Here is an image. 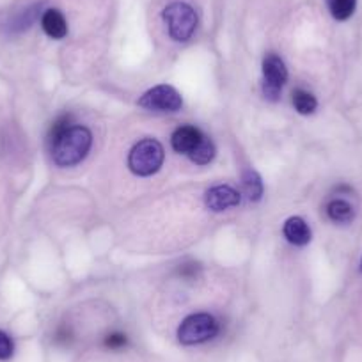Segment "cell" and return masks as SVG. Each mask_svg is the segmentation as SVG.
Returning <instances> with one entry per match:
<instances>
[{"label":"cell","instance_id":"cell-1","mask_svg":"<svg viewBox=\"0 0 362 362\" xmlns=\"http://www.w3.org/2000/svg\"><path fill=\"white\" fill-rule=\"evenodd\" d=\"M90 146H93V134L80 124H71L59 137L48 142L52 158L59 167H71L80 163L90 151Z\"/></svg>","mask_w":362,"mask_h":362},{"label":"cell","instance_id":"cell-2","mask_svg":"<svg viewBox=\"0 0 362 362\" xmlns=\"http://www.w3.org/2000/svg\"><path fill=\"white\" fill-rule=\"evenodd\" d=\"M162 18L167 25V33L177 43H185L194 36L197 29V13L187 2H170L163 8Z\"/></svg>","mask_w":362,"mask_h":362},{"label":"cell","instance_id":"cell-3","mask_svg":"<svg viewBox=\"0 0 362 362\" xmlns=\"http://www.w3.org/2000/svg\"><path fill=\"white\" fill-rule=\"evenodd\" d=\"M163 158H165L163 146L156 139L148 137L142 139L132 148L130 155H128V167L137 176L148 177L158 173Z\"/></svg>","mask_w":362,"mask_h":362},{"label":"cell","instance_id":"cell-4","mask_svg":"<svg viewBox=\"0 0 362 362\" xmlns=\"http://www.w3.org/2000/svg\"><path fill=\"white\" fill-rule=\"evenodd\" d=\"M218 322L208 313H196L187 316L177 329V341L185 346L206 343L218 334Z\"/></svg>","mask_w":362,"mask_h":362},{"label":"cell","instance_id":"cell-5","mask_svg":"<svg viewBox=\"0 0 362 362\" xmlns=\"http://www.w3.org/2000/svg\"><path fill=\"white\" fill-rule=\"evenodd\" d=\"M288 80V69L283 59L276 54H268L263 61V95L276 102L279 100L283 86Z\"/></svg>","mask_w":362,"mask_h":362},{"label":"cell","instance_id":"cell-6","mask_svg":"<svg viewBox=\"0 0 362 362\" xmlns=\"http://www.w3.org/2000/svg\"><path fill=\"white\" fill-rule=\"evenodd\" d=\"M139 105L155 112H177L183 107V98L174 87L156 86L141 96Z\"/></svg>","mask_w":362,"mask_h":362},{"label":"cell","instance_id":"cell-7","mask_svg":"<svg viewBox=\"0 0 362 362\" xmlns=\"http://www.w3.org/2000/svg\"><path fill=\"white\" fill-rule=\"evenodd\" d=\"M208 210L211 211H224L229 208H235L240 204V194L229 185H217L210 189L204 196Z\"/></svg>","mask_w":362,"mask_h":362},{"label":"cell","instance_id":"cell-8","mask_svg":"<svg viewBox=\"0 0 362 362\" xmlns=\"http://www.w3.org/2000/svg\"><path fill=\"white\" fill-rule=\"evenodd\" d=\"M204 134L196 127H180L177 130H174L173 137H170V144H173V149L176 153H181V155H190L197 149V146L203 142Z\"/></svg>","mask_w":362,"mask_h":362},{"label":"cell","instance_id":"cell-9","mask_svg":"<svg viewBox=\"0 0 362 362\" xmlns=\"http://www.w3.org/2000/svg\"><path fill=\"white\" fill-rule=\"evenodd\" d=\"M41 27H43L45 34L52 40H62L68 34V22H66L64 15L59 9H47L41 15Z\"/></svg>","mask_w":362,"mask_h":362},{"label":"cell","instance_id":"cell-10","mask_svg":"<svg viewBox=\"0 0 362 362\" xmlns=\"http://www.w3.org/2000/svg\"><path fill=\"white\" fill-rule=\"evenodd\" d=\"M284 236L293 245H308L311 242V229H309L308 222L300 217L288 218L283 229Z\"/></svg>","mask_w":362,"mask_h":362},{"label":"cell","instance_id":"cell-11","mask_svg":"<svg viewBox=\"0 0 362 362\" xmlns=\"http://www.w3.org/2000/svg\"><path fill=\"white\" fill-rule=\"evenodd\" d=\"M327 215L330 221L337 222V224H348L354 221L355 210L348 201L344 199H332L327 204Z\"/></svg>","mask_w":362,"mask_h":362},{"label":"cell","instance_id":"cell-12","mask_svg":"<svg viewBox=\"0 0 362 362\" xmlns=\"http://www.w3.org/2000/svg\"><path fill=\"white\" fill-rule=\"evenodd\" d=\"M243 190H245L247 199L256 203L263 197V181L256 170H245L243 173Z\"/></svg>","mask_w":362,"mask_h":362},{"label":"cell","instance_id":"cell-13","mask_svg":"<svg viewBox=\"0 0 362 362\" xmlns=\"http://www.w3.org/2000/svg\"><path fill=\"white\" fill-rule=\"evenodd\" d=\"M329 11L337 22H346L357 9V0H327Z\"/></svg>","mask_w":362,"mask_h":362},{"label":"cell","instance_id":"cell-14","mask_svg":"<svg viewBox=\"0 0 362 362\" xmlns=\"http://www.w3.org/2000/svg\"><path fill=\"white\" fill-rule=\"evenodd\" d=\"M293 105L298 114H302V116H309V114H313L316 110L318 102H316V98L309 93V90L297 89L293 93Z\"/></svg>","mask_w":362,"mask_h":362},{"label":"cell","instance_id":"cell-15","mask_svg":"<svg viewBox=\"0 0 362 362\" xmlns=\"http://www.w3.org/2000/svg\"><path fill=\"white\" fill-rule=\"evenodd\" d=\"M189 158L192 160L194 163H197V165H206V163H210L211 160L215 158V144L211 142V139H208L206 135H204L203 142L197 146L196 151L190 153Z\"/></svg>","mask_w":362,"mask_h":362},{"label":"cell","instance_id":"cell-16","mask_svg":"<svg viewBox=\"0 0 362 362\" xmlns=\"http://www.w3.org/2000/svg\"><path fill=\"white\" fill-rule=\"evenodd\" d=\"M37 16H40V6L37 4L30 6V8L23 9V11L16 16L15 22H13V25H11V29L16 30V33H22V30L29 29V27L36 22Z\"/></svg>","mask_w":362,"mask_h":362},{"label":"cell","instance_id":"cell-17","mask_svg":"<svg viewBox=\"0 0 362 362\" xmlns=\"http://www.w3.org/2000/svg\"><path fill=\"white\" fill-rule=\"evenodd\" d=\"M71 124H73V116H71V114H62V116H59L57 119H55L54 123H52L50 132H48L47 142L54 141V139L59 137V135H61L62 132L68 130V128L71 127Z\"/></svg>","mask_w":362,"mask_h":362},{"label":"cell","instance_id":"cell-18","mask_svg":"<svg viewBox=\"0 0 362 362\" xmlns=\"http://www.w3.org/2000/svg\"><path fill=\"white\" fill-rule=\"evenodd\" d=\"M15 354V344L13 339L9 337V334H6L4 330H0V361H8Z\"/></svg>","mask_w":362,"mask_h":362},{"label":"cell","instance_id":"cell-19","mask_svg":"<svg viewBox=\"0 0 362 362\" xmlns=\"http://www.w3.org/2000/svg\"><path fill=\"white\" fill-rule=\"evenodd\" d=\"M199 272H201L199 263H194V261L180 264V268H177V274H180L183 279H196V277L199 276Z\"/></svg>","mask_w":362,"mask_h":362},{"label":"cell","instance_id":"cell-20","mask_svg":"<svg viewBox=\"0 0 362 362\" xmlns=\"http://www.w3.org/2000/svg\"><path fill=\"white\" fill-rule=\"evenodd\" d=\"M128 337L121 332H112L105 337V346L110 350H119V348L127 346Z\"/></svg>","mask_w":362,"mask_h":362},{"label":"cell","instance_id":"cell-21","mask_svg":"<svg viewBox=\"0 0 362 362\" xmlns=\"http://www.w3.org/2000/svg\"><path fill=\"white\" fill-rule=\"evenodd\" d=\"M361 267H362V263H361Z\"/></svg>","mask_w":362,"mask_h":362}]
</instances>
